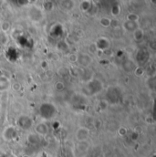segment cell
<instances>
[{
	"label": "cell",
	"mask_w": 156,
	"mask_h": 157,
	"mask_svg": "<svg viewBox=\"0 0 156 157\" xmlns=\"http://www.w3.org/2000/svg\"><path fill=\"white\" fill-rule=\"evenodd\" d=\"M11 87L10 79L6 76H0V91H6Z\"/></svg>",
	"instance_id": "cell-6"
},
{
	"label": "cell",
	"mask_w": 156,
	"mask_h": 157,
	"mask_svg": "<svg viewBox=\"0 0 156 157\" xmlns=\"http://www.w3.org/2000/svg\"><path fill=\"white\" fill-rule=\"evenodd\" d=\"M39 113L44 119H52L56 114V107L51 103H43L39 108Z\"/></svg>",
	"instance_id": "cell-1"
},
{
	"label": "cell",
	"mask_w": 156,
	"mask_h": 157,
	"mask_svg": "<svg viewBox=\"0 0 156 157\" xmlns=\"http://www.w3.org/2000/svg\"><path fill=\"white\" fill-rule=\"evenodd\" d=\"M35 131H36V133L39 135V136H45L46 134H48V125L44 122H39L36 125L35 127Z\"/></svg>",
	"instance_id": "cell-5"
},
{
	"label": "cell",
	"mask_w": 156,
	"mask_h": 157,
	"mask_svg": "<svg viewBox=\"0 0 156 157\" xmlns=\"http://www.w3.org/2000/svg\"><path fill=\"white\" fill-rule=\"evenodd\" d=\"M29 143H31V144H38L39 142V140H40V136L38 135L37 133H31V134H29Z\"/></svg>",
	"instance_id": "cell-8"
},
{
	"label": "cell",
	"mask_w": 156,
	"mask_h": 157,
	"mask_svg": "<svg viewBox=\"0 0 156 157\" xmlns=\"http://www.w3.org/2000/svg\"><path fill=\"white\" fill-rule=\"evenodd\" d=\"M17 124L23 130H29L33 125V121L28 115H22L17 119Z\"/></svg>",
	"instance_id": "cell-3"
},
{
	"label": "cell",
	"mask_w": 156,
	"mask_h": 157,
	"mask_svg": "<svg viewBox=\"0 0 156 157\" xmlns=\"http://www.w3.org/2000/svg\"><path fill=\"white\" fill-rule=\"evenodd\" d=\"M17 135V130L15 127L13 126H8L4 130L3 132V137L6 140V141H12L13 139H15Z\"/></svg>",
	"instance_id": "cell-4"
},
{
	"label": "cell",
	"mask_w": 156,
	"mask_h": 157,
	"mask_svg": "<svg viewBox=\"0 0 156 157\" xmlns=\"http://www.w3.org/2000/svg\"><path fill=\"white\" fill-rule=\"evenodd\" d=\"M77 60L79 63V65L83 67H88L91 63V59L88 56H84V58H78Z\"/></svg>",
	"instance_id": "cell-7"
},
{
	"label": "cell",
	"mask_w": 156,
	"mask_h": 157,
	"mask_svg": "<svg viewBox=\"0 0 156 157\" xmlns=\"http://www.w3.org/2000/svg\"><path fill=\"white\" fill-rule=\"evenodd\" d=\"M119 134H120V135H124L125 134V132H126V131H125V129L124 128H120V129H119Z\"/></svg>",
	"instance_id": "cell-10"
},
{
	"label": "cell",
	"mask_w": 156,
	"mask_h": 157,
	"mask_svg": "<svg viewBox=\"0 0 156 157\" xmlns=\"http://www.w3.org/2000/svg\"><path fill=\"white\" fill-rule=\"evenodd\" d=\"M56 89H57L58 90H62L64 89V83L61 82V81L58 82V83L56 84Z\"/></svg>",
	"instance_id": "cell-9"
},
{
	"label": "cell",
	"mask_w": 156,
	"mask_h": 157,
	"mask_svg": "<svg viewBox=\"0 0 156 157\" xmlns=\"http://www.w3.org/2000/svg\"><path fill=\"white\" fill-rule=\"evenodd\" d=\"M90 135V131L87 127H79L75 132V138L79 143L86 142Z\"/></svg>",
	"instance_id": "cell-2"
}]
</instances>
